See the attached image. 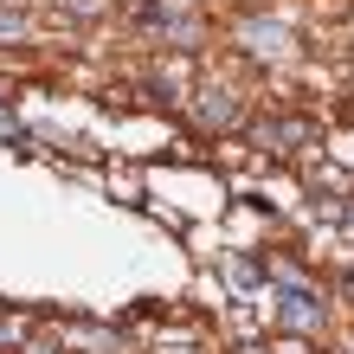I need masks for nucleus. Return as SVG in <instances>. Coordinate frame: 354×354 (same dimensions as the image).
Returning <instances> with one entry per match:
<instances>
[{
  "label": "nucleus",
  "mask_w": 354,
  "mask_h": 354,
  "mask_svg": "<svg viewBox=\"0 0 354 354\" xmlns=\"http://www.w3.org/2000/svg\"><path fill=\"white\" fill-rule=\"evenodd\" d=\"M283 316L297 322V328H303V322L316 328V322H322V303H316V290H290V297H283Z\"/></svg>",
  "instance_id": "1"
},
{
  "label": "nucleus",
  "mask_w": 354,
  "mask_h": 354,
  "mask_svg": "<svg viewBox=\"0 0 354 354\" xmlns=\"http://www.w3.org/2000/svg\"><path fill=\"white\" fill-rule=\"evenodd\" d=\"M65 7H77V13H97V7H103V0H65Z\"/></svg>",
  "instance_id": "2"
}]
</instances>
